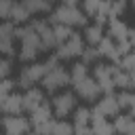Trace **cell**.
<instances>
[{"label": "cell", "mask_w": 135, "mask_h": 135, "mask_svg": "<svg viewBox=\"0 0 135 135\" xmlns=\"http://www.w3.org/2000/svg\"><path fill=\"white\" fill-rule=\"evenodd\" d=\"M15 38L19 40V49H17V59L21 63H27V61H36L40 57V53H44L42 49V42H40V36L38 32L32 27V23H21L15 27Z\"/></svg>", "instance_id": "obj_1"}, {"label": "cell", "mask_w": 135, "mask_h": 135, "mask_svg": "<svg viewBox=\"0 0 135 135\" xmlns=\"http://www.w3.org/2000/svg\"><path fill=\"white\" fill-rule=\"evenodd\" d=\"M51 23H63V25H70L74 30H82L86 23H89V17L84 15V11L80 6H74V4H59L55 6L49 17H46Z\"/></svg>", "instance_id": "obj_2"}, {"label": "cell", "mask_w": 135, "mask_h": 135, "mask_svg": "<svg viewBox=\"0 0 135 135\" xmlns=\"http://www.w3.org/2000/svg\"><path fill=\"white\" fill-rule=\"evenodd\" d=\"M118 63H114V61H95L93 65H91V76L97 80V84H99V89H101V93H114L116 91V86H114V76H116V72H118Z\"/></svg>", "instance_id": "obj_3"}, {"label": "cell", "mask_w": 135, "mask_h": 135, "mask_svg": "<svg viewBox=\"0 0 135 135\" xmlns=\"http://www.w3.org/2000/svg\"><path fill=\"white\" fill-rule=\"evenodd\" d=\"M40 84H42V89L46 93L53 95V93H57V91H61V89H65L70 84V70L65 65H61V63H57L53 68H46Z\"/></svg>", "instance_id": "obj_4"}, {"label": "cell", "mask_w": 135, "mask_h": 135, "mask_svg": "<svg viewBox=\"0 0 135 135\" xmlns=\"http://www.w3.org/2000/svg\"><path fill=\"white\" fill-rule=\"evenodd\" d=\"M84 51V40H82V34L80 32H72L68 40L59 42L55 46V55L59 57V61H74V59H80Z\"/></svg>", "instance_id": "obj_5"}, {"label": "cell", "mask_w": 135, "mask_h": 135, "mask_svg": "<svg viewBox=\"0 0 135 135\" xmlns=\"http://www.w3.org/2000/svg\"><path fill=\"white\" fill-rule=\"evenodd\" d=\"M76 105H78V97L74 91H57L51 97V108L55 118H70Z\"/></svg>", "instance_id": "obj_6"}, {"label": "cell", "mask_w": 135, "mask_h": 135, "mask_svg": "<svg viewBox=\"0 0 135 135\" xmlns=\"http://www.w3.org/2000/svg\"><path fill=\"white\" fill-rule=\"evenodd\" d=\"M44 72H46L44 61L42 63L40 61H27V63H23V68L17 74V86L19 89H30L34 84H40Z\"/></svg>", "instance_id": "obj_7"}, {"label": "cell", "mask_w": 135, "mask_h": 135, "mask_svg": "<svg viewBox=\"0 0 135 135\" xmlns=\"http://www.w3.org/2000/svg\"><path fill=\"white\" fill-rule=\"evenodd\" d=\"M72 89H74L78 101H86V103H95V101L99 99V95H101V89H99L97 80H95L91 74H86V76L80 78V80H74V82H72Z\"/></svg>", "instance_id": "obj_8"}, {"label": "cell", "mask_w": 135, "mask_h": 135, "mask_svg": "<svg viewBox=\"0 0 135 135\" xmlns=\"http://www.w3.org/2000/svg\"><path fill=\"white\" fill-rule=\"evenodd\" d=\"M118 112H120V103H118L116 93H101L99 99H97V101L93 103V108H91V118H95V116L114 118Z\"/></svg>", "instance_id": "obj_9"}, {"label": "cell", "mask_w": 135, "mask_h": 135, "mask_svg": "<svg viewBox=\"0 0 135 135\" xmlns=\"http://www.w3.org/2000/svg\"><path fill=\"white\" fill-rule=\"evenodd\" d=\"M0 129L4 133H8V135H23V133L32 131V122L23 114H2Z\"/></svg>", "instance_id": "obj_10"}, {"label": "cell", "mask_w": 135, "mask_h": 135, "mask_svg": "<svg viewBox=\"0 0 135 135\" xmlns=\"http://www.w3.org/2000/svg\"><path fill=\"white\" fill-rule=\"evenodd\" d=\"M15 23L11 19L0 21V55L4 57H13L15 55Z\"/></svg>", "instance_id": "obj_11"}, {"label": "cell", "mask_w": 135, "mask_h": 135, "mask_svg": "<svg viewBox=\"0 0 135 135\" xmlns=\"http://www.w3.org/2000/svg\"><path fill=\"white\" fill-rule=\"evenodd\" d=\"M32 23V27L38 32V36H40V42H42V49L44 51H55V46H57V40H55V32H53V23L49 21V19H34V21H30Z\"/></svg>", "instance_id": "obj_12"}, {"label": "cell", "mask_w": 135, "mask_h": 135, "mask_svg": "<svg viewBox=\"0 0 135 135\" xmlns=\"http://www.w3.org/2000/svg\"><path fill=\"white\" fill-rule=\"evenodd\" d=\"M70 118L74 124V133H91V108L89 105H76Z\"/></svg>", "instance_id": "obj_13"}, {"label": "cell", "mask_w": 135, "mask_h": 135, "mask_svg": "<svg viewBox=\"0 0 135 135\" xmlns=\"http://www.w3.org/2000/svg\"><path fill=\"white\" fill-rule=\"evenodd\" d=\"M21 99H23V112H32V110H36L42 101H46V97H44V89H40V86H30V89H23V93H21Z\"/></svg>", "instance_id": "obj_14"}, {"label": "cell", "mask_w": 135, "mask_h": 135, "mask_svg": "<svg viewBox=\"0 0 135 135\" xmlns=\"http://www.w3.org/2000/svg\"><path fill=\"white\" fill-rule=\"evenodd\" d=\"M30 122H32V129L34 127H38V124H46V122H51L55 116H53V108H51V101H42L36 110H32L30 112Z\"/></svg>", "instance_id": "obj_15"}, {"label": "cell", "mask_w": 135, "mask_h": 135, "mask_svg": "<svg viewBox=\"0 0 135 135\" xmlns=\"http://www.w3.org/2000/svg\"><path fill=\"white\" fill-rule=\"evenodd\" d=\"M97 51H99L101 59H108V61H114V63H118V61H120V53H118L116 40H114V38H110L108 34H105V36L101 38V42L97 44Z\"/></svg>", "instance_id": "obj_16"}, {"label": "cell", "mask_w": 135, "mask_h": 135, "mask_svg": "<svg viewBox=\"0 0 135 135\" xmlns=\"http://www.w3.org/2000/svg\"><path fill=\"white\" fill-rule=\"evenodd\" d=\"M114 86H116V91H135V70L118 68V72L114 76Z\"/></svg>", "instance_id": "obj_17"}, {"label": "cell", "mask_w": 135, "mask_h": 135, "mask_svg": "<svg viewBox=\"0 0 135 135\" xmlns=\"http://www.w3.org/2000/svg\"><path fill=\"white\" fill-rule=\"evenodd\" d=\"M82 40H84V44H89V46H97L99 42H101V38L105 36V30H103V25H99V23H86L84 27H82Z\"/></svg>", "instance_id": "obj_18"}, {"label": "cell", "mask_w": 135, "mask_h": 135, "mask_svg": "<svg viewBox=\"0 0 135 135\" xmlns=\"http://www.w3.org/2000/svg\"><path fill=\"white\" fill-rule=\"evenodd\" d=\"M112 124H114V131H118V133L135 135V116H131L129 112H127V114H120V112H118V114L114 116Z\"/></svg>", "instance_id": "obj_19"}, {"label": "cell", "mask_w": 135, "mask_h": 135, "mask_svg": "<svg viewBox=\"0 0 135 135\" xmlns=\"http://www.w3.org/2000/svg\"><path fill=\"white\" fill-rule=\"evenodd\" d=\"M108 36L110 38H114V40H124L127 38V34H129V23L127 21H122L120 17H112L108 23Z\"/></svg>", "instance_id": "obj_20"}, {"label": "cell", "mask_w": 135, "mask_h": 135, "mask_svg": "<svg viewBox=\"0 0 135 135\" xmlns=\"http://www.w3.org/2000/svg\"><path fill=\"white\" fill-rule=\"evenodd\" d=\"M0 112L2 114H23V99L21 93H11L6 95V99L0 103Z\"/></svg>", "instance_id": "obj_21"}, {"label": "cell", "mask_w": 135, "mask_h": 135, "mask_svg": "<svg viewBox=\"0 0 135 135\" xmlns=\"http://www.w3.org/2000/svg\"><path fill=\"white\" fill-rule=\"evenodd\" d=\"M25 4V8L30 11V15H49L53 11V2L49 0H21Z\"/></svg>", "instance_id": "obj_22"}, {"label": "cell", "mask_w": 135, "mask_h": 135, "mask_svg": "<svg viewBox=\"0 0 135 135\" xmlns=\"http://www.w3.org/2000/svg\"><path fill=\"white\" fill-rule=\"evenodd\" d=\"M32 19V15H30V11L25 8V4L19 0V2H15L13 4V11H11V21L15 23V25H21V23H27Z\"/></svg>", "instance_id": "obj_23"}, {"label": "cell", "mask_w": 135, "mask_h": 135, "mask_svg": "<svg viewBox=\"0 0 135 135\" xmlns=\"http://www.w3.org/2000/svg\"><path fill=\"white\" fill-rule=\"evenodd\" d=\"M91 133H101V135H110L114 133V124L110 122V118H103V116H95L91 118Z\"/></svg>", "instance_id": "obj_24"}, {"label": "cell", "mask_w": 135, "mask_h": 135, "mask_svg": "<svg viewBox=\"0 0 135 135\" xmlns=\"http://www.w3.org/2000/svg\"><path fill=\"white\" fill-rule=\"evenodd\" d=\"M120 110H127L131 116H135V91H118L116 93Z\"/></svg>", "instance_id": "obj_25"}, {"label": "cell", "mask_w": 135, "mask_h": 135, "mask_svg": "<svg viewBox=\"0 0 135 135\" xmlns=\"http://www.w3.org/2000/svg\"><path fill=\"white\" fill-rule=\"evenodd\" d=\"M86 74H91V65H89V63H84L82 59H80V61H74V63L70 65V84H72L74 80L84 78Z\"/></svg>", "instance_id": "obj_26"}, {"label": "cell", "mask_w": 135, "mask_h": 135, "mask_svg": "<svg viewBox=\"0 0 135 135\" xmlns=\"http://www.w3.org/2000/svg\"><path fill=\"white\" fill-rule=\"evenodd\" d=\"M51 133H55V135H70V133H74V124L68 118H55L51 122Z\"/></svg>", "instance_id": "obj_27"}, {"label": "cell", "mask_w": 135, "mask_h": 135, "mask_svg": "<svg viewBox=\"0 0 135 135\" xmlns=\"http://www.w3.org/2000/svg\"><path fill=\"white\" fill-rule=\"evenodd\" d=\"M15 86H17V80H13L11 76L0 78V103L6 99V95H11V93L15 91Z\"/></svg>", "instance_id": "obj_28"}, {"label": "cell", "mask_w": 135, "mask_h": 135, "mask_svg": "<svg viewBox=\"0 0 135 135\" xmlns=\"http://www.w3.org/2000/svg\"><path fill=\"white\" fill-rule=\"evenodd\" d=\"M53 32H55V40H57V44H59V42H63V40L70 38V34L74 32V27L63 25V23H53Z\"/></svg>", "instance_id": "obj_29"}, {"label": "cell", "mask_w": 135, "mask_h": 135, "mask_svg": "<svg viewBox=\"0 0 135 135\" xmlns=\"http://www.w3.org/2000/svg\"><path fill=\"white\" fill-rule=\"evenodd\" d=\"M80 59H82L84 63H89V65H93L95 61H99V59H101V55H99V51H97V46H89V44H84V51H82V55H80Z\"/></svg>", "instance_id": "obj_30"}, {"label": "cell", "mask_w": 135, "mask_h": 135, "mask_svg": "<svg viewBox=\"0 0 135 135\" xmlns=\"http://www.w3.org/2000/svg\"><path fill=\"white\" fill-rule=\"evenodd\" d=\"M129 2L127 0H110V15L112 17H122L127 13Z\"/></svg>", "instance_id": "obj_31"}, {"label": "cell", "mask_w": 135, "mask_h": 135, "mask_svg": "<svg viewBox=\"0 0 135 135\" xmlns=\"http://www.w3.org/2000/svg\"><path fill=\"white\" fill-rule=\"evenodd\" d=\"M99 6H101V0H80V8L84 11L86 17H95Z\"/></svg>", "instance_id": "obj_32"}, {"label": "cell", "mask_w": 135, "mask_h": 135, "mask_svg": "<svg viewBox=\"0 0 135 135\" xmlns=\"http://www.w3.org/2000/svg\"><path fill=\"white\" fill-rule=\"evenodd\" d=\"M118 65H120V68H124V70H135V46H133L129 53H124V55L120 57Z\"/></svg>", "instance_id": "obj_33"}, {"label": "cell", "mask_w": 135, "mask_h": 135, "mask_svg": "<svg viewBox=\"0 0 135 135\" xmlns=\"http://www.w3.org/2000/svg\"><path fill=\"white\" fill-rule=\"evenodd\" d=\"M13 74V59L0 55V78H6Z\"/></svg>", "instance_id": "obj_34"}, {"label": "cell", "mask_w": 135, "mask_h": 135, "mask_svg": "<svg viewBox=\"0 0 135 135\" xmlns=\"http://www.w3.org/2000/svg\"><path fill=\"white\" fill-rule=\"evenodd\" d=\"M15 0H0V21L11 19V11H13Z\"/></svg>", "instance_id": "obj_35"}, {"label": "cell", "mask_w": 135, "mask_h": 135, "mask_svg": "<svg viewBox=\"0 0 135 135\" xmlns=\"http://www.w3.org/2000/svg\"><path fill=\"white\" fill-rule=\"evenodd\" d=\"M127 40L131 42V46H135V25H129V34H127Z\"/></svg>", "instance_id": "obj_36"}, {"label": "cell", "mask_w": 135, "mask_h": 135, "mask_svg": "<svg viewBox=\"0 0 135 135\" xmlns=\"http://www.w3.org/2000/svg\"><path fill=\"white\" fill-rule=\"evenodd\" d=\"M59 2H63V4H74V6L80 4V0H59Z\"/></svg>", "instance_id": "obj_37"}, {"label": "cell", "mask_w": 135, "mask_h": 135, "mask_svg": "<svg viewBox=\"0 0 135 135\" xmlns=\"http://www.w3.org/2000/svg\"><path fill=\"white\" fill-rule=\"evenodd\" d=\"M49 2H53V4H55V2H59V0H49Z\"/></svg>", "instance_id": "obj_38"}, {"label": "cell", "mask_w": 135, "mask_h": 135, "mask_svg": "<svg viewBox=\"0 0 135 135\" xmlns=\"http://www.w3.org/2000/svg\"><path fill=\"white\" fill-rule=\"evenodd\" d=\"M133 17H135V4H133Z\"/></svg>", "instance_id": "obj_39"}, {"label": "cell", "mask_w": 135, "mask_h": 135, "mask_svg": "<svg viewBox=\"0 0 135 135\" xmlns=\"http://www.w3.org/2000/svg\"><path fill=\"white\" fill-rule=\"evenodd\" d=\"M0 124H2V112H0Z\"/></svg>", "instance_id": "obj_40"}, {"label": "cell", "mask_w": 135, "mask_h": 135, "mask_svg": "<svg viewBox=\"0 0 135 135\" xmlns=\"http://www.w3.org/2000/svg\"><path fill=\"white\" fill-rule=\"evenodd\" d=\"M131 2H133V4H135V0H131Z\"/></svg>", "instance_id": "obj_41"}]
</instances>
